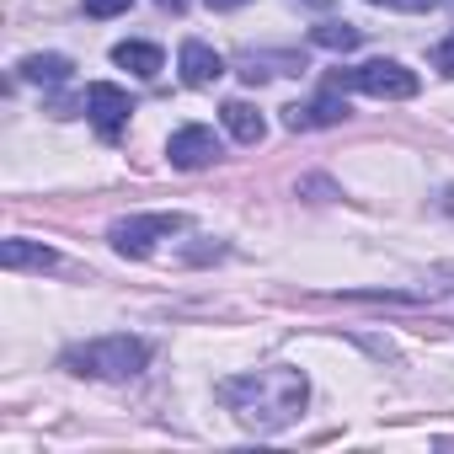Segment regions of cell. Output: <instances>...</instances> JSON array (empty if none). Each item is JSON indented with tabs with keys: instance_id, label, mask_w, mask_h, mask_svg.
Masks as SVG:
<instances>
[{
	"instance_id": "277c9868",
	"label": "cell",
	"mask_w": 454,
	"mask_h": 454,
	"mask_svg": "<svg viewBox=\"0 0 454 454\" xmlns=\"http://www.w3.org/2000/svg\"><path fill=\"white\" fill-rule=\"evenodd\" d=\"M182 214H134V219H118L113 224V247L123 252V257H150V247L160 241V236H176L182 231Z\"/></svg>"
},
{
	"instance_id": "9c48e42d",
	"label": "cell",
	"mask_w": 454,
	"mask_h": 454,
	"mask_svg": "<svg viewBox=\"0 0 454 454\" xmlns=\"http://www.w3.org/2000/svg\"><path fill=\"white\" fill-rule=\"evenodd\" d=\"M0 262H6L12 273H54L59 268V257L49 247H38V241H6L0 247Z\"/></svg>"
},
{
	"instance_id": "6da1fadb",
	"label": "cell",
	"mask_w": 454,
	"mask_h": 454,
	"mask_svg": "<svg viewBox=\"0 0 454 454\" xmlns=\"http://www.w3.org/2000/svg\"><path fill=\"white\" fill-rule=\"evenodd\" d=\"M305 395H310V385H305V374L289 369V364L252 369V374H236V380H224V385H219V401L231 406L247 427H257V433H278V427H289V422L300 417Z\"/></svg>"
},
{
	"instance_id": "ac0fdd59",
	"label": "cell",
	"mask_w": 454,
	"mask_h": 454,
	"mask_svg": "<svg viewBox=\"0 0 454 454\" xmlns=\"http://www.w3.org/2000/svg\"><path fill=\"white\" fill-rule=\"evenodd\" d=\"M369 6H395V0H369Z\"/></svg>"
},
{
	"instance_id": "d6986e66",
	"label": "cell",
	"mask_w": 454,
	"mask_h": 454,
	"mask_svg": "<svg viewBox=\"0 0 454 454\" xmlns=\"http://www.w3.org/2000/svg\"><path fill=\"white\" fill-rule=\"evenodd\" d=\"M305 6H326V0H305Z\"/></svg>"
},
{
	"instance_id": "9a60e30c",
	"label": "cell",
	"mask_w": 454,
	"mask_h": 454,
	"mask_svg": "<svg viewBox=\"0 0 454 454\" xmlns=\"http://www.w3.org/2000/svg\"><path fill=\"white\" fill-rule=\"evenodd\" d=\"M433 65H438L443 75H454V33H449V38H443V43L433 49Z\"/></svg>"
},
{
	"instance_id": "52a82bcc",
	"label": "cell",
	"mask_w": 454,
	"mask_h": 454,
	"mask_svg": "<svg viewBox=\"0 0 454 454\" xmlns=\"http://www.w3.org/2000/svg\"><path fill=\"white\" fill-rule=\"evenodd\" d=\"M342 118H348V102H342V91H337V86H326L316 102H305V107L294 102V107L284 113V123H289L294 134H300V129H326V123H342Z\"/></svg>"
},
{
	"instance_id": "30bf717a",
	"label": "cell",
	"mask_w": 454,
	"mask_h": 454,
	"mask_svg": "<svg viewBox=\"0 0 454 454\" xmlns=\"http://www.w3.org/2000/svg\"><path fill=\"white\" fill-rule=\"evenodd\" d=\"M224 129H231L241 145H262L268 139V123L252 102H224Z\"/></svg>"
},
{
	"instance_id": "2e32d148",
	"label": "cell",
	"mask_w": 454,
	"mask_h": 454,
	"mask_svg": "<svg viewBox=\"0 0 454 454\" xmlns=\"http://www.w3.org/2000/svg\"><path fill=\"white\" fill-rule=\"evenodd\" d=\"M208 12H236V6H247V0H203Z\"/></svg>"
},
{
	"instance_id": "8fae6325",
	"label": "cell",
	"mask_w": 454,
	"mask_h": 454,
	"mask_svg": "<svg viewBox=\"0 0 454 454\" xmlns=\"http://www.w3.org/2000/svg\"><path fill=\"white\" fill-rule=\"evenodd\" d=\"M113 65L134 70L139 81H155L166 59H160V49H155V43H118V49H113Z\"/></svg>"
},
{
	"instance_id": "4fadbf2b",
	"label": "cell",
	"mask_w": 454,
	"mask_h": 454,
	"mask_svg": "<svg viewBox=\"0 0 454 454\" xmlns=\"http://www.w3.org/2000/svg\"><path fill=\"white\" fill-rule=\"evenodd\" d=\"M310 43L348 54V49H358V43H364V33H358L353 22H321V27H310Z\"/></svg>"
},
{
	"instance_id": "5b68a950",
	"label": "cell",
	"mask_w": 454,
	"mask_h": 454,
	"mask_svg": "<svg viewBox=\"0 0 454 454\" xmlns=\"http://www.w3.org/2000/svg\"><path fill=\"white\" fill-rule=\"evenodd\" d=\"M86 113H91V123H97L102 139H118L123 123H129V113H134V102H129V91L97 81V86H86Z\"/></svg>"
},
{
	"instance_id": "ba28073f",
	"label": "cell",
	"mask_w": 454,
	"mask_h": 454,
	"mask_svg": "<svg viewBox=\"0 0 454 454\" xmlns=\"http://www.w3.org/2000/svg\"><path fill=\"white\" fill-rule=\"evenodd\" d=\"M219 75H224V59H219L208 43L187 38V43H182V81H187L192 91H203V86H214Z\"/></svg>"
},
{
	"instance_id": "e0dca14e",
	"label": "cell",
	"mask_w": 454,
	"mask_h": 454,
	"mask_svg": "<svg viewBox=\"0 0 454 454\" xmlns=\"http://www.w3.org/2000/svg\"><path fill=\"white\" fill-rule=\"evenodd\" d=\"M395 6H411V12H422V6H438V0H395Z\"/></svg>"
},
{
	"instance_id": "8992f818",
	"label": "cell",
	"mask_w": 454,
	"mask_h": 454,
	"mask_svg": "<svg viewBox=\"0 0 454 454\" xmlns=\"http://www.w3.org/2000/svg\"><path fill=\"white\" fill-rule=\"evenodd\" d=\"M166 155H171V166H176V171H203V166H214V160H219V139H214V129L187 123V129H176V134H171Z\"/></svg>"
},
{
	"instance_id": "7c38bea8",
	"label": "cell",
	"mask_w": 454,
	"mask_h": 454,
	"mask_svg": "<svg viewBox=\"0 0 454 454\" xmlns=\"http://www.w3.org/2000/svg\"><path fill=\"white\" fill-rule=\"evenodd\" d=\"M22 75L38 81V86H65L70 81V59L65 54H27L22 59Z\"/></svg>"
},
{
	"instance_id": "7a4b0ae2",
	"label": "cell",
	"mask_w": 454,
	"mask_h": 454,
	"mask_svg": "<svg viewBox=\"0 0 454 454\" xmlns=\"http://www.w3.org/2000/svg\"><path fill=\"white\" fill-rule=\"evenodd\" d=\"M150 348L139 337H102V342H86V348H70L65 364L75 374H91V380H134L145 369Z\"/></svg>"
},
{
	"instance_id": "3957f363",
	"label": "cell",
	"mask_w": 454,
	"mask_h": 454,
	"mask_svg": "<svg viewBox=\"0 0 454 454\" xmlns=\"http://www.w3.org/2000/svg\"><path fill=\"white\" fill-rule=\"evenodd\" d=\"M326 86H353V91H364V97H380V102H411L417 91H422V81L406 70V65H395V59H369V65H358V70H337Z\"/></svg>"
},
{
	"instance_id": "5bb4252c",
	"label": "cell",
	"mask_w": 454,
	"mask_h": 454,
	"mask_svg": "<svg viewBox=\"0 0 454 454\" xmlns=\"http://www.w3.org/2000/svg\"><path fill=\"white\" fill-rule=\"evenodd\" d=\"M86 6V17H97V22H107V17H118V12H129L134 0H81Z\"/></svg>"
}]
</instances>
